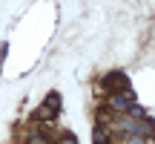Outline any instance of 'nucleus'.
Wrapping results in <instances>:
<instances>
[{
	"label": "nucleus",
	"mask_w": 155,
	"mask_h": 144,
	"mask_svg": "<svg viewBox=\"0 0 155 144\" xmlns=\"http://www.w3.org/2000/svg\"><path fill=\"white\" fill-rule=\"evenodd\" d=\"M61 144H78V139H75L72 133H69V135H63V139H61Z\"/></svg>",
	"instance_id": "nucleus-4"
},
{
	"label": "nucleus",
	"mask_w": 155,
	"mask_h": 144,
	"mask_svg": "<svg viewBox=\"0 0 155 144\" xmlns=\"http://www.w3.org/2000/svg\"><path fill=\"white\" fill-rule=\"evenodd\" d=\"M104 89H106V92H127V89H132V87H129L127 72L115 69V72H106V75H104Z\"/></svg>",
	"instance_id": "nucleus-2"
},
{
	"label": "nucleus",
	"mask_w": 155,
	"mask_h": 144,
	"mask_svg": "<svg viewBox=\"0 0 155 144\" xmlns=\"http://www.w3.org/2000/svg\"><path fill=\"white\" fill-rule=\"evenodd\" d=\"M92 139H95V144H109V130H104V127H95Z\"/></svg>",
	"instance_id": "nucleus-3"
},
{
	"label": "nucleus",
	"mask_w": 155,
	"mask_h": 144,
	"mask_svg": "<svg viewBox=\"0 0 155 144\" xmlns=\"http://www.w3.org/2000/svg\"><path fill=\"white\" fill-rule=\"evenodd\" d=\"M61 107H63V101H61V92H49L46 95V101L38 107V112L35 115L40 118V121H52V118L61 112Z\"/></svg>",
	"instance_id": "nucleus-1"
}]
</instances>
